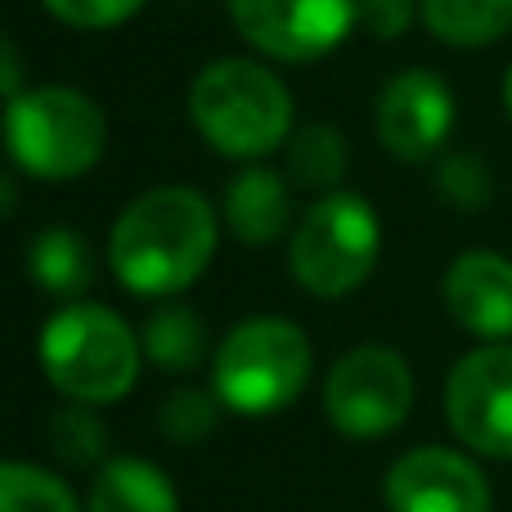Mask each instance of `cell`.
Wrapping results in <instances>:
<instances>
[{"label": "cell", "mask_w": 512, "mask_h": 512, "mask_svg": "<svg viewBox=\"0 0 512 512\" xmlns=\"http://www.w3.org/2000/svg\"><path fill=\"white\" fill-rule=\"evenodd\" d=\"M216 212L198 189L162 185L131 198L117 216L108 261L135 297H176L212 265Z\"/></svg>", "instance_id": "6da1fadb"}, {"label": "cell", "mask_w": 512, "mask_h": 512, "mask_svg": "<svg viewBox=\"0 0 512 512\" xmlns=\"http://www.w3.org/2000/svg\"><path fill=\"white\" fill-rule=\"evenodd\" d=\"M198 135L225 158H265L292 140V95L270 68L252 59H216L189 86Z\"/></svg>", "instance_id": "7a4b0ae2"}, {"label": "cell", "mask_w": 512, "mask_h": 512, "mask_svg": "<svg viewBox=\"0 0 512 512\" xmlns=\"http://www.w3.org/2000/svg\"><path fill=\"white\" fill-rule=\"evenodd\" d=\"M41 369L77 405H113L135 387L140 342L108 306L72 301L41 328Z\"/></svg>", "instance_id": "3957f363"}, {"label": "cell", "mask_w": 512, "mask_h": 512, "mask_svg": "<svg viewBox=\"0 0 512 512\" xmlns=\"http://www.w3.org/2000/svg\"><path fill=\"white\" fill-rule=\"evenodd\" d=\"M9 158L36 180H77L104 158L108 122L99 104L68 86H36L5 108Z\"/></svg>", "instance_id": "277c9868"}, {"label": "cell", "mask_w": 512, "mask_h": 512, "mask_svg": "<svg viewBox=\"0 0 512 512\" xmlns=\"http://www.w3.org/2000/svg\"><path fill=\"white\" fill-rule=\"evenodd\" d=\"M310 378V342L288 319H243L216 351V400L234 414H279Z\"/></svg>", "instance_id": "5b68a950"}, {"label": "cell", "mask_w": 512, "mask_h": 512, "mask_svg": "<svg viewBox=\"0 0 512 512\" xmlns=\"http://www.w3.org/2000/svg\"><path fill=\"white\" fill-rule=\"evenodd\" d=\"M382 230L360 194H324L292 230L288 265L310 297H346L378 265Z\"/></svg>", "instance_id": "8992f818"}, {"label": "cell", "mask_w": 512, "mask_h": 512, "mask_svg": "<svg viewBox=\"0 0 512 512\" xmlns=\"http://www.w3.org/2000/svg\"><path fill=\"white\" fill-rule=\"evenodd\" d=\"M414 405L409 364L387 346H355L333 364L324 382V409L333 427L355 441L387 436L405 423Z\"/></svg>", "instance_id": "52a82bcc"}, {"label": "cell", "mask_w": 512, "mask_h": 512, "mask_svg": "<svg viewBox=\"0 0 512 512\" xmlns=\"http://www.w3.org/2000/svg\"><path fill=\"white\" fill-rule=\"evenodd\" d=\"M230 14L252 50L279 63H310L351 36L360 0H230Z\"/></svg>", "instance_id": "ba28073f"}, {"label": "cell", "mask_w": 512, "mask_h": 512, "mask_svg": "<svg viewBox=\"0 0 512 512\" xmlns=\"http://www.w3.org/2000/svg\"><path fill=\"white\" fill-rule=\"evenodd\" d=\"M445 414L463 445L490 459H512V346H481L454 364Z\"/></svg>", "instance_id": "9c48e42d"}, {"label": "cell", "mask_w": 512, "mask_h": 512, "mask_svg": "<svg viewBox=\"0 0 512 512\" xmlns=\"http://www.w3.org/2000/svg\"><path fill=\"white\" fill-rule=\"evenodd\" d=\"M454 95L436 72L409 68L391 77L378 95V140L400 162H423L450 140Z\"/></svg>", "instance_id": "30bf717a"}, {"label": "cell", "mask_w": 512, "mask_h": 512, "mask_svg": "<svg viewBox=\"0 0 512 512\" xmlns=\"http://www.w3.org/2000/svg\"><path fill=\"white\" fill-rule=\"evenodd\" d=\"M391 512H490V486L463 454L414 450L387 472Z\"/></svg>", "instance_id": "8fae6325"}, {"label": "cell", "mask_w": 512, "mask_h": 512, "mask_svg": "<svg viewBox=\"0 0 512 512\" xmlns=\"http://www.w3.org/2000/svg\"><path fill=\"white\" fill-rule=\"evenodd\" d=\"M445 306L468 333L512 337V261L495 252H463L445 274Z\"/></svg>", "instance_id": "7c38bea8"}, {"label": "cell", "mask_w": 512, "mask_h": 512, "mask_svg": "<svg viewBox=\"0 0 512 512\" xmlns=\"http://www.w3.org/2000/svg\"><path fill=\"white\" fill-rule=\"evenodd\" d=\"M225 221L252 248H270L288 234L292 221V194L283 185L279 171L270 167H248L230 180L225 189Z\"/></svg>", "instance_id": "4fadbf2b"}, {"label": "cell", "mask_w": 512, "mask_h": 512, "mask_svg": "<svg viewBox=\"0 0 512 512\" xmlns=\"http://www.w3.org/2000/svg\"><path fill=\"white\" fill-rule=\"evenodd\" d=\"M427 32L454 50H481L512 32V0H423Z\"/></svg>", "instance_id": "5bb4252c"}, {"label": "cell", "mask_w": 512, "mask_h": 512, "mask_svg": "<svg viewBox=\"0 0 512 512\" xmlns=\"http://www.w3.org/2000/svg\"><path fill=\"white\" fill-rule=\"evenodd\" d=\"M90 512H180L167 472L144 459H113L95 481Z\"/></svg>", "instance_id": "9a60e30c"}, {"label": "cell", "mask_w": 512, "mask_h": 512, "mask_svg": "<svg viewBox=\"0 0 512 512\" xmlns=\"http://www.w3.org/2000/svg\"><path fill=\"white\" fill-rule=\"evenodd\" d=\"M27 274L54 297H81L95 279V261H90V248L77 230L50 225L27 243Z\"/></svg>", "instance_id": "2e32d148"}, {"label": "cell", "mask_w": 512, "mask_h": 512, "mask_svg": "<svg viewBox=\"0 0 512 512\" xmlns=\"http://www.w3.org/2000/svg\"><path fill=\"white\" fill-rule=\"evenodd\" d=\"M144 351L153 364L171 373H185L203 360L207 351V328L189 306H162L144 328Z\"/></svg>", "instance_id": "e0dca14e"}, {"label": "cell", "mask_w": 512, "mask_h": 512, "mask_svg": "<svg viewBox=\"0 0 512 512\" xmlns=\"http://www.w3.org/2000/svg\"><path fill=\"white\" fill-rule=\"evenodd\" d=\"M288 171L306 189H333L346 176V140L337 126H301L288 140Z\"/></svg>", "instance_id": "ac0fdd59"}, {"label": "cell", "mask_w": 512, "mask_h": 512, "mask_svg": "<svg viewBox=\"0 0 512 512\" xmlns=\"http://www.w3.org/2000/svg\"><path fill=\"white\" fill-rule=\"evenodd\" d=\"M0 512H77V499L59 477L32 463L0 468Z\"/></svg>", "instance_id": "d6986e66"}, {"label": "cell", "mask_w": 512, "mask_h": 512, "mask_svg": "<svg viewBox=\"0 0 512 512\" xmlns=\"http://www.w3.org/2000/svg\"><path fill=\"white\" fill-rule=\"evenodd\" d=\"M436 189L450 198L463 212H477L490 203V171L477 153H450V158L436 167Z\"/></svg>", "instance_id": "ffe728a7"}, {"label": "cell", "mask_w": 512, "mask_h": 512, "mask_svg": "<svg viewBox=\"0 0 512 512\" xmlns=\"http://www.w3.org/2000/svg\"><path fill=\"white\" fill-rule=\"evenodd\" d=\"M216 427V400L203 391H176V396L162 405V432L180 445H198L207 432Z\"/></svg>", "instance_id": "44dd1931"}, {"label": "cell", "mask_w": 512, "mask_h": 512, "mask_svg": "<svg viewBox=\"0 0 512 512\" xmlns=\"http://www.w3.org/2000/svg\"><path fill=\"white\" fill-rule=\"evenodd\" d=\"M59 23L81 27V32H99V27H117L144 5V0H41Z\"/></svg>", "instance_id": "7402d4cb"}, {"label": "cell", "mask_w": 512, "mask_h": 512, "mask_svg": "<svg viewBox=\"0 0 512 512\" xmlns=\"http://www.w3.org/2000/svg\"><path fill=\"white\" fill-rule=\"evenodd\" d=\"M50 436H54V450L68 463H90L99 454V445H104V427H99L86 409H63V414L54 418Z\"/></svg>", "instance_id": "603a6c76"}, {"label": "cell", "mask_w": 512, "mask_h": 512, "mask_svg": "<svg viewBox=\"0 0 512 512\" xmlns=\"http://www.w3.org/2000/svg\"><path fill=\"white\" fill-rule=\"evenodd\" d=\"M360 23L378 41H396L414 23V0H360Z\"/></svg>", "instance_id": "cb8c5ba5"}, {"label": "cell", "mask_w": 512, "mask_h": 512, "mask_svg": "<svg viewBox=\"0 0 512 512\" xmlns=\"http://www.w3.org/2000/svg\"><path fill=\"white\" fill-rule=\"evenodd\" d=\"M504 108H508V117H512V68H508V81H504Z\"/></svg>", "instance_id": "d4e9b609"}]
</instances>
